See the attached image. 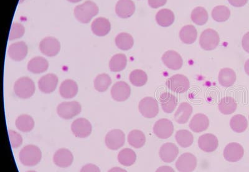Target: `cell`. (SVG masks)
Returning <instances> with one entry per match:
<instances>
[{"mask_svg": "<svg viewBox=\"0 0 249 172\" xmlns=\"http://www.w3.org/2000/svg\"><path fill=\"white\" fill-rule=\"evenodd\" d=\"M99 7L92 1H88L74 9V16L82 23H89L99 13Z\"/></svg>", "mask_w": 249, "mask_h": 172, "instance_id": "1", "label": "cell"}, {"mask_svg": "<svg viewBox=\"0 0 249 172\" xmlns=\"http://www.w3.org/2000/svg\"><path fill=\"white\" fill-rule=\"evenodd\" d=\"M19 158L21 164L25 166H35L41 160V151L38 147L34 145H28L20 151Z\"/></svg>", "mask_w": 249, "mask_h": 172, "instance_id": "2", "label": "cell"}, {"mask_svg": "<svg viewBox=\"0 0 249 172\" xmlns=\"http://www.w3.org/2000/svg\"><path fill=\"white\" fill-rule=\"evenodd\" d=\"M35 89L34 82L28 77L19 78L14 85L15 95L20 99H26L32 97L35 93Z\"/></svg>", "mask_w": 249, "mask_h": 172, "instance_id": "3", "label": "cell"}, {"mask_svg": "<svg viewBox=\"0 0 249 172\" xmlns=\"http://www.w3.org/2000/svg\"><path fill=\"white\" fill-rule=\"evenodd\" d=\"M81 105L77 101L64 102L57 107V115L62 119H72L81 113Z\"/></svg>", "mask_w": 249, "mask_h": 172, "instance_id": "4", "label": "cell"}, {"mask_svg": "<svg viewBox=\"0 0 249 172\" xmlns=\"http://www.w3.org/2000/svg\"><path fill=\"white\" fill-rule=\"evenodd\" d=\"M166 86L173 92L183 94L190 89V80L185 76L176 75L169 78L166 82Z\"/></svg>", "mask_w": 249, "mask_h": 172, "instance_id": "5", "label": "cell"}, {"mask_svg": "<svg viewBox=\"0 0 249 172\" xmlns=\"http://www.w3.org/2000/svg\"><path fill=\"white\" fill-rule=\"evenodd\" d=\"M220 41L219 35L213 29H207L202 33L199 39V44L204 50H214Z\"/></svg>", "mask_w": 249, "mask_h": 172, "instance_id": "6", "label": "cell"}, {"mask_svg": "<svg viewBox=\"0 0 249 172\" xmlns=\"http://www.w3.org/2000/svg\"><path fill=\"white\" fill-rule=\"evenodd\" d=\"M140 113L144 117L152 119L159 113V106L157 100L154 98L146 97L141 100L139 105Z\"/></svg>", "mask_w": 249, "mask_h": 172, "instance_id": "7", "label": "cell"}, {"mask_svg": "<svg viewBox=\"0 0 249 172\" xmlns=\"http://www.w3.org/2000/svg\"><path fill=\"white\" fill-rule=\"evenodd\" d=\"M125 142V135L120 129H113L106 135L105 142L109 149L116 151L124 146Z\"/></svg>", "mask_w": 249, "mask_h": 172, "instance_id": "8", "label": "cell"}, {"mask_svg": "<svg viewBox=\"0 0 249 172\" xmlns=\"http://www.w3.org/2000/svg\"><path fill=\"white\" fill-rule=\"evenodd\" d=\"M71 130L75 137L84 138L89 137L92 133V126L88 119L79 118L72 122Z\"/></svg>", "mask_w": 249, "mask_h": 172, "instance_id": "9", "label": "cell"}, {"mask_svg": "<svg viewBox=\"0 0 249 172\" xmlns=\"http://www.w3.org/2000/svg\"><path fill=\"white\" fill-rule=\"evenodd\" d=\"M174 126L172 122L167 119L158 120L153 127V133L161 139H167L173 135Z\"/></svg>", "mask_w": 249, "mask_h": 172, "instance_id": "10", "label": "cell"}, {"mask_svg": "<svg viewBox=\"0 0 249 172\" xmlns=\"http://www.w3.org/2000/svg\"><path fill=\"white\" fill-rule=\"evenodd\" d=\"M39 50L47 57H53L59 53L61 44L55 38L46 37L40 42Z\"/></svg>", "mask_w": 249, "mask_h": 172, "instance_id": "11", "label": "cell"}, {"mask_svg": "<svg viewBox=\"0 0 249 172\" xmlns=\"http://www.w3.org/2000/svg\"><path fill=\"white\" fill-rule=\"evenodd\" d=\"M176 167L179 172H193L197 166V158L193 154H182L176 162Z\"/></svg>", "mask_w": 249, "mask_h": 172, "instance_id": "12", "label": "cell"}, {"mask_svg": "<svg viewBox=\"0 0 249 172\" xmlns=\"http://www.w3.org/2000/svg\"><path fill=\"white\" fill-rule=\"evenodd\" d=\"M244 155V149L238 143H230L224 150V157L230 162H237L241 160Z\"/></svg>", "mask_w": 249, "mask_h": 172, "instance_id": "13", "label": "cell"}, {"mask_svg": "<svg viewBox=\"0 0 249 172\" xmlns=\"http://www.w3.org/2000/svg\"><path fill=\"white\" fill-rule=\"evenodd\" d=\"M131 88L124 81H119L113 85L111 89V95L113 99L117 102H124L130 97Z\"/></svg>", "mask_w": 249, "mask_h": 172, "instance_id": "14", "label": "cell"}, {"mask_svg": "<svg viewBox=\"0 0 249 172\" xmlns=\"http://www.w3.org/2000/svg\"><path fill=\"white\" fill-rule=\"evenodd\" d=\"M164 65L171 70L177 71L182 68L183 60L181 55L175 51H168L161 58Z\"/></svg>", "mask_w": 249, "mask_h": 172, "instance_id": "15", "label": "cell"}, {"mask_svg": "<svg viewBox=\"0 0 249 172\" xmlns=\"http://www.w3.org/2000/svg\"><path fill=\"white\" fill-rule=\"evenodd\" d=\"M74 156L70 150L60 149L54 153L53 162L60 168H68L72 165Z\"/></svg>", "mask_w": 249, "mask_h": 172, "instance_id": "16", "label": "cell"}, {"mask_svg": "<svg viewBox=\"0 0 249 172\" xmlns=\"http://www.w3.org/2000/svg\"><path fill=\"white\" fill-rule=\"evenodd\" d=\"M58 84V77L54 74H48L39 80V90L44 94L54 92Z\"/></svg>", "mask_w": 249, "mask_h": 172, "instance_id": "17", "label": "cell"}, {"mask_svg": "<svg viewBox=\"0 0 249 172\" xmlns=\"http://www.w3.org/2000/svg\"><path fill=\"white\" fill-rule=\"evenodd\" d=\"M198 145L199 148L202 151L211 153L217 149L219 146V141L216 136L212 134H206L199 138Z\"/></svg>", "mask_w": 249, "mask_h": 172, "instance_id": "18", "label": "cell"}, {"mask_svg": "<svg viewBox=\"0 0 249 172\" xmlns=\"http://www.w3.org/2000/svg\"><path fill=\"white\" fill-rule=\"evenodd\" d=\"M179 153V149L173 143H166L160 149L159 155L162 161L165 163L174 162Z\"/></svg>", "mask_w": 249, "mask_h": 172, "instance_id": "19", "label": "cell"}, {"mask_svg": "<svg viewBox=\"0 0 249 172\" xmlns=\"http://www.w3.org/2000/svg\"><path fill=\"white\" fill-rule=\"evenodd\" d=\"M135 5L132 0H119L115 7V12L121 19H128L134 14Z\"/></svg>", "mask_w": 249, "mask_h": 172, "instance_id": "20", "label": "cell"}, {"mask_svg": "<svg viewBox=\"0 0 249 172\" xmlns=\"http://www.w3.org/2000/svg\"><path fill=\"white\" fill-rule=\"evenodd\" d=\"M8 55L14 61H21L28 55V46L23 41L15 42L9 48Z\"/></svg>", "mask_w": 249, "mask_h": 172, "instance_id": "21", "label": "cell"}, {"mask_svg": "<svg viewBox=\"0 0 249 172\" xmlns=\"http://www.w3.org/2000/svg\"><path fill=\"white\" fill-rule=\"evenodd\" d=\"M210 126V120L203 114H197L194 115L190 123L191 130L195 133H200L208 129Z\"/></svg>", "mask_w": 249, "mask_h": 172, "instance_id": "22", "label": "cell"}, {"mask_svg": "<svg viewBox=\"0 0 249 172\" xmlns=\"http://www.w3.org/2000/svg\"><path fill=\"white\" fill-rule=\"evenodd\" d=\"M78 86L76 82L67 79L62 82L59 88V94L64 99H72L77 95Z\"/></svg>", "mask_w": 249, "mask_h": 172, "instance_id": "23", "label": "cell"}, {"mask_svg": "<svg viewBox=\"0 0 249 172\" xmlns=\"http://www.w3.org/2000/svg\"><path fill=\"white\" fill-rule=\"evenodd\" d=\"M91 28L93 34L98 37H105L110 31L111 24L108 19L100 17L93 21Z\"/></svg>", "mask_w": 249, "mask_h": 172, "instance_id": "24", "label": "cell"}, {"mask_svg": "<svg viewBox=\"0 0 249 172\" xmlns=\"http://www.w3.org/2000/svg\"><path fill=\"white\" fill-rule=\"evenodd\" d=\"M160 102L162 109L164 113L167 114L173 113L178 103L176 96L167 92L161 94L160 97Z\"/></svg>", "mask_w": 249, "mask_h": 172, "instance_id": "25", "label": "cell"}, {"mask_svg": "<svg viewBox=\"0 0 249 172\" xmlns=\"http://www.w3.org/2000/svg\"><path fill=\"white\" fill-rule=\"evenodd\" d=\"M193 113V107L187 102L179 105L175 114V120L179 124H184L188 122Z\"/></svg>", "mask_w": 249, "mask_h": 172, "instance_id": "26", "label": "cell"}, {"mask_svg": "<svg viewBox=\"0 0 249 172\" xmlns=\"http://www.w3.org/2000/svg\"><path fill=\"white\" fill-rule=\"evenodd\" d=\"M49 68L48 61L43 57H35L28 62V69L33 74L46 72Z\"/></svg>", "mask_w": 249, "mask_h": 172, "instance_id": "27", "label": "cell"}, {"mask_svg": "<svg viewBox=\"0 0 249 172\" xmlns=\"http://www.w3.org/2000/svg\"><path fill=\"white\" fill-rule=\"evenodd\" d=\"M218 79L222 86L230 88L234 84L236 80V75L232 69L223 68L220 71Z\"/></svg>", "mask_w": 249, "mask_h": 172, "instance_id": "28", "label": "cell"}, {"mask_svg": "<svg viewBox=\"0 0 249 172\" xmlns=\"http://www.w3.org/2000/svg\"><path fill=\"white\" fill-rule=\"evenodd\" d=\"M175 19L174 13L169 9H162L156 15V21L160 26L169 27L174 23Z\"/></svg>", "mask_w": 249, "mask_h": 172, "instance_id": "29", "label": "cell"}, {"mask_svg": "<svg viewBox=\"0 0 249 172\" xmlns=\"http://www.w3.org/2000/svg\"><path fill=\"white\" fill-rule=\"evenodd\" d=\"M197 32L196 29L193 25H186L181 29L179 32V38L184 44H191L196 41Z\"/></svg>", "mask_w": 249, "mask_h": 172, "instance_id": "30", "label": "cell"}, {"mask_svg": "<svg viewBox=\"0 0 249 172\" xmlns=\"http://www.w3.org/2000/svg\"><path fill=\"white\" fill-rule=\"evenodd\" d=\"M16 127L23 133H29L35 127V120L31 116L27 115H19L16 120Z\"/></svg>", "mask_w": 249, "mask_h": 172, "instance_id": "31", "label": "cell"}, {"mask_svg": "<svg viewBox=\"0 0 249 172\" xmlns=\"http://www.w3.org/2000/svg\"><path fill=\"white\" fill-rule=\"evenodd\" d=\"M127 64V58L124 54H117L113 56L109 62V68L112 72H121L125 69Z\"/></svg>", "mask_w": 249, "mask_h": 172, "instance_id": "32", "label": "cell"}, {"mask_svg": "<svg viewBox=\"0 0 249 172\" xmlns=\"http://www.w3.org/2000/svg\"><path fill=\"white\" fill-rule=\"evenodd\" d=\"M128 142L130 146L135 149L142 148L145 144V135L141 131L133 130L128 134Z\"/></svg>", "mask_w": 249, "mask_h": 172, "instance_id": "33", "label": "cell"}, {"mask_svg": "<svg viewBox=\"0 0 249 172\" xmlns=\"http://www.w3.org/2000/svg\"><path fill=\"white\" fill-rule=\"evenodd\" d=\"M136 160V153L130 149H124L118 154V160L124 166L130 167L135 164Z\"/></svg>", "mask_w": 249, "mask_h": 172, "instance_id": "34", "label": "cell"}, {"mask_svg": "<svg viewBox=\"0 0 249 172\" xmlns=\"http://www.w3.org/2000/svg\"><path fill=\"white\" fill-rule=\"evenodd\" d=\"M218 107L222 115H230L236 111L237 104L233 98L225 97L222 98L221 101L219 102Z\"/></svg>", "mask_w": 249, "mask_h": 172, "instance_id": "35", "label": "cell"}, {"mask_svg": "<svg viewBox=\"0 0 249 172\" xmlns=\"http://www.w3.org/2000/svg\"><path fill=\"white\" fill-rule=\"evenodd\" d=\"M115 44L120 50L128 51L132 48L134 44V39L132 35L126 33H122L115 38Z\"/></svg>", "mask_w": 249, "mask_h": 172, "instance_id": "36", "label": "cell"}, {"mask_svg": "<svg viewBox=\"0 0 249 172\" xmlns=\"http://www.w3.org/2000/svg\"><path fill=\"white\" fill-rule=\"evenodd\" d=\"M230 126L235 133L239 134L244 133L248 129V120L243 115H235L231 119Z\"/></svg>", "mask_w": 249, "mask_h": 172, "instance_id": "37", "label": "cell"}, {"mask_svg": "<svg viewBox=\"0 0 249 172\" xmlns=\"http://www.w3.org/2000/svg\"><path fill=\"white\" fill-rule=\"evenodd\" d=\"M178 144L183 148H188L192 146L194 142V137L191 132L188 130H179L175 135Z\"/></svg>", "mask_w": 249, "mask_h": 172, "instance_id": "38", "label": "cell"}, {"mask_svg": "<svg viewBox=\"0 0 249 172\" xmlns=\"http://www.w3.org/2000/svg\"><path fill=\"white\" fill-rule=\"evenodd\" d=\"M191 19L196 24L204 25L208 21L209 16L205 8L198 6L193 10L191 15Z\"/></svg>", "mask_w": 249, "mask_h": 172, "instance_id": "39", "label": "cell"}, {"mask_svg": "<svg viewBox=\"0 0 249 172\" xmlns=\"http://www.w3.org/2000/svg\"><path fill=\"white\" fill-rule=\"evenodd\" d=\"M112 84V79L107 74L98 75L93 82V86L98 92H105Z\"/></svg>", "mask_w": 249, "mask_h": 172, "instance_id": "40", "label": "cell"}, {"mask_svg": "<svg viewBox=\"0 0 249 172\" xmlns=\"http://www.w3.org/2000/svg\"><path fill=\"white\" fill-rule=\"evenodd\" d=\"M130 81L133 86L142 87L144 86L148 81V76L144 71L141 69H136L130 73Z\"/></svg>", "mask_w": 249, "mask_h": 172, "instance_id": "41", "label": "cell"}, {"mask_svg": "<svg viewBox=\"0 0 249 172\" xmlns=\"http://www.w3.org/2000/svg\"><path fill=\"white\" fill-rule=\"evenodd\" d=\"M231 11L226 6H217L213 10L212 17L215 21L222 23L230 19Z\"/></svg>", "mask_w": 249, "mask_h": 172, "instance_id": "42", "label": "cell"}, {"mask_svg": "<svg viewBox=\"0 0 249 172\" xmlns=\"http://www.w3.org/2000/svg\"><path fill=\"white\" fill-rule=\"evenodd\" d=\"M24 31L25 30L21 24L13 23L11 28L10 36H9V40L13 41V40L20 38L24 35Z\"/></svg>", "mask_w": 249, "mask_h": 172, "instance_id": "43", "label": "cell"}, {"mask_svg": "<svg viewBox=\"0 0 249 172\" xmlns=\"http://www.w3.org/2000/svg\"><path fill=\"white\" fill-rule=\"evenodd\" d=\"M8 135L11 146L13 149H18L23 144V138L17 132L9 130Z\"/></svg>", "mask_w": 249, "mask_h": 172, "instance_id": "44", "label": "cell"}, {"mask_svg": "<svg viewBox=\"0 0 249 172\" xmlns=\"http://www.w3.org/2000/svg\"><path fill=\"white\" fill-rule=\"evenodd\" d=\"M80 172H101V170L94 164H89L84 165Z\"/></svg>", "mask_w": 249, "mask_h": 172, "instance_id": "45", "label": "cell"}, {"mask_svg": "<svg viewBox=\"0 0 249 172\" xmlns=\"http://www.w3.org/2000/svg\"><path fill=\"white\" fill-rule=\"evenodd\" d=\"M167 0H148V4L151 8H159L166 4Z\"/></svg>", "mask_w": 249, "mask_h": 172, "instance_id": "46", "label": "cell"}, {"mask_svg": "<svg viewBox=\"0 0 249 172\" xmlns=\"http://www.w3.org/2000/svg\"><path fill=\"white\" fill-rule=\"evenodd\" d=\"M229 3L234 7L241 8L245 6L248 0H228Z\"/></svg>", "mask_w": 249, "mask_h": 172, "instance_id": "47", "label": "cell"}, {"mask_svg": "<svg viewBox=\"0 0 249 172\" xmlns=\"http://www.w3.org/2000/svg\"><path fill=\"white\" fill-rule=\"evenodd\" d=\"M242 46L244 50H245L247 53H249V32L247 33L244 36L242 41Z\"/></svg>", "mask_w": 249, "mask_h": 172, "instance_id": "48", "label": "cell"}, {"mask_svg": "<svg viewBox=\"0 0 249 172\" xmlns=\"http://www.w3.org/2000/svg\"><path fill=\"white\" fill-rule=\"evenodd\" d=\"M155 172H175L174 169L170 166H161L159 167Z\"/></svg>", "mask_w": 249, "mask_h": 172, "instance_id": "49", "label": "cell"}, {"mask_svg": "<svg viewBox=\"0 0 249 172\" xmlns=\"http://www.w3.org/2000/svg\"><path fill=\"white\" fill-rule=\"evenodd\" d=\"M108 172H127L125 170L120 168V167H114V168L111 169Z\"/></svg>", "mask_w": 249, "mask_h": 172, "instance_id": "50", "label": "cell"}, {"mask_svg": "<svg viewBox=\"0 0 249 172\" xmlns=\"http://www.w3.org/2000/svg\"><path fill=\"white\" fill-rule=\"evenodd\" d=\"M244 69H245L247 75L249 76V59L246 62L245 65H244Z\"/></svg>", "mask_w": 249, "mask_h": 172, "instance_id": "51", "label": "cell"}, {"mask_svg": "<svg viewBox=\"0 0 249 172\" xmlns=\"http://www.w3.org/2000/svg\"><path fill=\"white\" fill-rule=\"evenodd\" d=\"M68 1L71 2V3H78V2H80L82 0H68Z\"/></svg>", "mask_w": 249, "mask_h": 172, "instance_id": "52", "label": "cell"}, {"mask_svg": "<svg viewBox=\"0 0 249 172\" xmlns=\"http://www.w3.org/2000/svg\"><path fill=\"white\" fill-rule=\"evenodd\" d=\"M27 172H37L31 171H28Z\"/></svg>", "mask_w": 249, "mask_h": 172, "instance_id": "53", "label": "cell"}, {"mask_svg": "<svg viewBox=\"0 0 249 172\" xmlns=\"http://www.w3.org/2000/svg\"></svg>", "mask_w": 249, "mask_h": 172, "instance_id": "54", "label": "cell"}]
</instances>
